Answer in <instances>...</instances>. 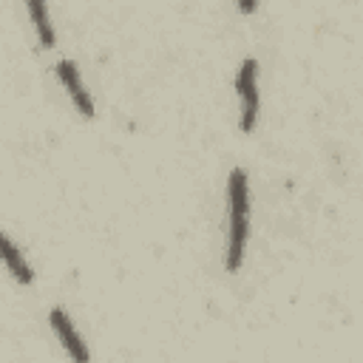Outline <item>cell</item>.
<instances>
[{
  "label": "cell",
  "instance_id": "obj_5",
  "mask_svg": "<svg viewBox=\"0 0 363 363\" xmlns=\"http://www.w3.org/2000/svg\"><path fill=\"white\" fill-rule=\"evenodd\" d=\"M0 252H3V261H6V267H9V272L20 281V284H31L34 281V272H31V267H28V261L23 258V252H20V247L3 233L0 235Z\"/></svg>",
  "mask_w": 363,
  "mask_h": 363
},
{
  "label": "cell",
  "instance_id": "obj_2",
  "mask_svg": "<svg viewBox=\"0 0 363 363\" xmlns=\"http://www.w3.org/2000/svg\"><path fill=\"white\" fill-rule=\"evenodd\" d=\"M235 91H238V102H241V119L238 128L241 133H252L255 122H258V62L252 57H247L235 74Z\"/></svg>",
  "mask_w": 363,
  "mask_h": 363
},
{
  "label": "cell",
  "instance_id": "obj_6",
  "mask_svg": "<svg viewBox=\"0 0 363 363\" xmlns=\"http://www.w3.org/2000/svg\"><path fill=\"white\" fill-rule=\"evenodd\" d=\"M28 14H31V23H34V28H37L40 45H43V48H51V45H54V28H51L45 3H40V0H28Z\"/></svg>",
  "mask_w": 363,
  "mask_h": 363
},
{
  "label": "cell",
  "instance_id": "obj_7",
  "mask_svg": "<svg viewBox=\"0 0 363 363\" xmlns=\"http://www.w3.org/2000/svg\"><path fill=\"white\" fill-rule=\"evenodd\" d=\"M238 9H241V11H244V14H247V11H255V3H241V6H238Z\"/></svg>",
  "mask_w": 363,
  "mask_h": 363
},
{
  "label": "cell",
  "instance_id": "obj_4",
  "mask_svg": "<svg viewBox=\"0 0 363 363\" xmlns=\"http://www.w3.org/2000/svg\"><path fill=\"white\" fill-rule=\"evenodd\" d=\"M54 71H57L60 82L65 85V91H68L71 102L77 105V111H79L85 119H91V116H94V99H91V94L85 91V85H82V79H79L77 65H74L71 60H60V62L54 65Z\"/></svg>",
  "mask_w": 363,
  "mask_h": 363
},
{
  "label": "cell",
  "instance_id": "obj_1",
  "mask_svg": "<svg viewBox=\"0 0 363 363\" xmlns=\"http://www.w3.org/2000/svg\"><path fill=\"white\" fill-rule=\"evenodd\" d=\"M247 235H250V182L241 167H233L227 179V250H224L227 272L241 269Z\"/></svg>",
  "mask_w": 363,
  "mask_h": 363
},
{
  "label": "cell",
  "instance_id": "obj_3",
  "mask_svg": "<svg viewBox=\"0 0 363 363\" xmlns=\"http://www.w3.org/2000/svg\"><path fill=\"white\" fill-rule=\"evenodd\" d=\"M48 323H51V329H54V335L60 337V343H62V349L68 352V357L74 360V363H88L91 360V352H88V346H85V340L79 337V332L74 329V323H71V318L60 309V306H54L51 312H48Z\"/></svg>",
  "mask_w": 363,
  "mask_h": 363
}]
</instances>
